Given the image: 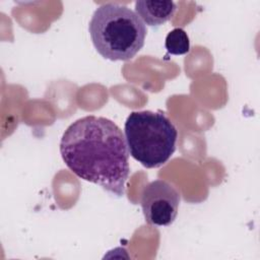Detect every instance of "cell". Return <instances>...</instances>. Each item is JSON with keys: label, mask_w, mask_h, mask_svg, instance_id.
<instances>
[{"label": "cell", "mask_w": 260, "mask_h": 260, "mask_svg": "<svg viewBox=\"0 0 260 260\" xmlns=\"http://www.w3.org/2000/svg\"><path fill=\"white\" fill-rule=\"evenodd\" d=\"M129 153L147 169L165 165L176 150L178 132L162 112H132L124 125Z\"/></svg>", "instance_id": "cell-3"}, {"label": "cell", "mask_w": 260, "mask_h": 260, "mask_svg": "<svg viewBox=\"0 0 260 260\" xmlns=\"http://www.w3.org/2000/svg\"><path fill=\"white\" fill-rule=\"evenodd\" d=\"M165 47L168 53L172 55L187 54L190 51V41L187 32L181 27L174 28L168 34Z\"/></svg>", "instance_id": "cell-6"}, {"label": "cell", "mask_w": 260, "mask_h": 260, "mask_svg": "<svg viewBox=\"0 0 260 260\" xmlns=\"http://www.w3.org/2000/svg\"><path fill=\"white\" fill-rule=\"evenodd\" d=\"M140 203L148 223L168 226L175 221L178 214L180 193L169 182L155 180L143 188Z\"/></svg>", "instance_id": "cell-4"}, {"label": "cell", "mask_w": 260, "mask_h": 260, "mask_svg": "<svg viewBox=\"0 0 260 260\" xmlns=\"http://www.w3.org/2000/svg\"><path fill=\"white\" fill-rule=\"evenodd\" d=\"M88 31L98 53L112 61L134 58L146 37V26L136 12L116 3L103 4L95 9Z\"/></svg>", "instance_id": "cell-2"}, {"label": "cell", "mask_w": 260, "mask_h": 260, "mask_svg": "<svg viewBox=\"0 0 260 260\" xmlns=\"http://www.w3.org/2000/svg\"><path fill=\"white\" fill-rule=\"evenodd\" d=\"M67 168L80 179L121 197L130 174L129 149L122 130L110 119L85 116L73 122L60 140Z\"/></svg>", "instance_id": "cell-1"}, {"label": "cell", "mask_w": 260, "mask_h": 260, "mask_svg": "<svg viewBox=\"0 0 260 260\" xmlns=\"http://www.w3.org/2000/svg\"><path fill=\"white\" fill-rule=\"evenodd\" d=\"M177 10L173 1H148L135 2V12L140 19L149 26H158L170 20Z\"/></svg>", "instance_id": "cell-5"}]
</instances>
